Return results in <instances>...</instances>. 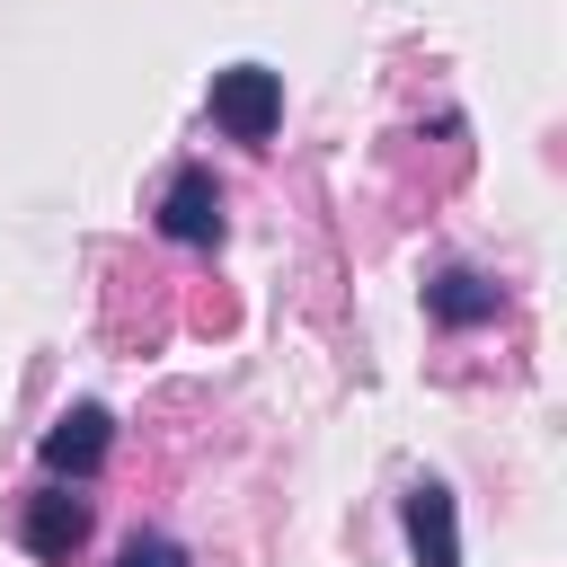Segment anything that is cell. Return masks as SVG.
<instances>
[{
  "label": "cell",
  "mask_w": 567,
  "mask_h": 567,
  "mask_svg": "<svg viewBox=\"0 0 567 567\" xmlns=\"http://www.w3.org/2000/svg\"><path fill=\"white\" fill-rule=\"evenodd\" d=\"M159 230L186 239V248H213V239H221V186H213V168H177V177H168Z\"/></svg>",
  "instance_id": "3"
},
{
  "label": "cell",
  "mask_w": 567,
  "mask_h": 567,
  "mask_svg": "<svg viewBox=\"0 0 567 567\" xmlns=\"http://www.w3.org/2000/svg\"><path fill=\"white\" fill-rule=\"evenodd\" d=\"M35 461L53 470V478H89L97 461H106V408H62L53 425H44V443H35Z\"/></svg>",
  "instance_id": "4"
},
{
  "label": "cell",
  "mask_w": 567,
  "mask_h": 567,
  "mask_svg": "<svg viewBox=\"0 0 567 567\" xmlns=\"http://www.w3.org/2000/svg\"><path fill=\"white\" fill-rule=\"evenodd\" d=\"M213 124H221L230 142H266V133L284 124V80H275L266 62H230V71H213Z\"/></svg>",
  "instance_id": "1"
},
{
  "label": "cell",
  "mask_w": 567,
  "mask_h": 567,
  "mask_svg": "<svg viewBox=\"0 0 567 567\" xmlns=\"http://www.w3.org/2000/svg\"><path fill=\"white\" fill-rule=\"evenodd\" d=\"M115 567H186V549H177V540H159V532H133V540L115 549Z\"/></svg>",
  "instance_id": "7"
},
{
  "label": "cell",
  "mask_w": 567,
  "mask_h": 567,
  "mask_svg": "<svg viewBox=\"0 0 567 567\" xmlns=\"http://www.w3.org/2000/svg\"><path fill=\"white\" fill-rule=\"evenodd\" d=\"M425 310H434L443 328L496 319V284H487V275H470V266H452V275H434V284H425Z\"/></svg>",
  "instance_id": "6"
},
{
  "label": "cell",
  "mask_w": 567,
  "mask_h": 567,
  "mask_svg": "<svg viewBox=\"0 0 567 567\" xmlns=\"http://www.w3.org/2000/svg\"><path fill=\"white\" fill-rule=\"evenodd\" d=\"M18 540H27L35 558L71 567V558L89 549V496H71V487H44V496H27V514H18Z\"/></svg>",
  "instance_id": "2"
},
{
  "label": "cell",
  "mask_w": 567,
  "mask_h": 567,
  "mask_svg": "<svg viewBox=\"0 0 567 567\" xmlns=\"http://www.w3.org/2000/svg\"><path fill=\"white\" fill-rule=\"evenodd\" d=\"M408 549H416V567H461V523H452V496L434 478L408 487Z\"/></svg>",
  "instance_id": "5"
}]
</instances>
